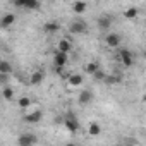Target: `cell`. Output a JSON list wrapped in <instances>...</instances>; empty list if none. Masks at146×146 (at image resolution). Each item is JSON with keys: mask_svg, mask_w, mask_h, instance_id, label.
I'll return each instance as SVG.
<instances>
[{"mask_svg": "<svg viewBox=\"0 0 146 146\" xmlns=\"http://www.w3.org/2000/svg\"><path fill=\"white\" fill-rule=\"evenodd\" d=\"M117 55H119V60L122 62L124 67H131V65L134 64V58H132V52H131V50H127V48H119Z\"/></svg>", "mask_w": 146, "mask_h": 146, "instance_id": "obj_1", "label": "cell"}, {"mask_svg": "<svg viewBox=\"0 0 146 146\" xmlns=\"http://www.w3.org/2000/svg\"><path fill=\"white\" fill-rule=\"evenodd\" d=\"M36 143H38V137H36L35 134H29V132L21 134L19 139H17V144H19V146H33V144H36Z\"/></svg>", "mask_w": 146, "mask_h": 146, "instance_id": "obj_2", "label": "cell"}, {"mask_svg": "<svg viewBox=\"0 0 146 146\" xmlns=\"http://www.w3.org/2000/svg\"><path fill=\"white\" fill-rule=\"evenodd\" d=\"M105 43H107V46H110V48H119V45H120V35H117V33H108V35L105 36Z\"/></svg>", "mask_w": 146, "mask_h": 146, "instance_id": "obj_3", "label": "cell"}, {"mask_svg": "<svg viewBox=\"0 0 146 146\" xmlns=\"http://www.w3.org/2000/svg\"><path fill=\"white\" fill-rule=\"evenodd\" d=\"M67 60H69V57H67L65 53L57 52V53L53 55V64H55V67H57V69H64V67H65V64H67Z\"/></svg>", "mask_w": 146, "mask_h": 146, "instance_id": "obj_4", "label": "cell"}, {"mask_svg": "<svg viewBox=\"0 0 146 146\" xmlns=\"http://www.w3.org/2000/svg\"><path fill=\"white\" fill-rule=\"evenodd\" d=\"M69 31L70 33H84L86 31V23H83V21H72L70 23V26H69Z\"/></svg>", "mask_w": 146, "mask_h": 146, "instance_id": "obj_5", "label": "cell"}, {"mask_svg": "<svg viewBox=\"0 0 146 146\" xmlns=\"http://www.w3.org/2000/svg\"><path fill=\"white\" fill-rule=\"evenodd\" d=\"M14 23H16V16H14V14H4L2 19H0V28L7 29V28H11Z\"/></svg>", "mask_w": 146, "mask_h": 146, "instance_id": "obj_6", "label": "cell"}, {"mask_svg": "<svg viewBox=\"0 0 146 146\" xmlns=\"http://www.w3.org/2000/svg\"><path fill=\"white\" fill-rule=\"evenodd\" d=\"M43 79H45V72H43V70H36V72H33L31 78H29V84L38 86V84L43 83Z\"/></svg>", "mask_w": 146, "mask_h": 146, "instance_id": "obj_7", "label": "cell"}, {"mask_svg": "<svg viewBox=\"0 0 146 146\" xmlns=\"http://www.w3.org/2000/svg\"><path fill=\"white\" fill-rule=\"evenodd\" d=\"M41 119H43L41 110H35V112H31V113H28V115L24 117V120H26V122H29V124H38Z\"/></svg>", "mask_w": 146, "mask_h": 146, "instance_id": "obj_8", "label": "cell"}, {"mask_svg": "<svg viewBox=\"0 0 146 146\" xmlns=\"http://www.w3.org/2000/svg\"><path fill=\"white\" fill-rule=\"evenodd\" d=\"M64 125H65L70 132H76V131L79 129V122H78V119H74V117H67V119L64 120Z\"/></svg>", "mask_w": 146, "mask_h": 146, "instance_id": "obj_9", "label": "cell"}, {"mask_svg": "<svg viewBox=\"0 0 146 146\" xmlns=\"http://www.w3.org/2000/svg\"><path fill=\"white\" fill-rule=\"evenodd\" d=\"M91 100H93V93H91L90 90L81 91V95H79V98H78V102H79L81 105H88V103H91Z\"/></svg>", "mask_w": 146, "mask_h": 146, "instance_id": "obj_10", "label": "cell"}, {"mask_svg": "<svg viewBox=\"0 0 146 146\" xmlns=\"http://www.w3.org/2000/svg\"><path fill=\"white\" fill-rule=\"evenodd\" d=\"M12 72V64L7 60H0V74L2 76H11Z\"/></svg>", "mask_w": 146, "mask_h": 146, "instance_id": "obj_11", "label": "cell"}, {"mask_svg": "<svg viewBox=\"0 0 146 146\" xmlns=\"http://www.w3.org/2000/svg\"><path fill=\"white\" fill-rule=\"evenodd\" d=\"M70 48H72L70 41L64 38V40H60V41H58V50H57V52H60V53H65V55H67V53L70 52Z\"/></svg>", "mask_w": 146, "mask_h": 146, "instance_id": "obj_12", "label": "cell"}, {"mask_svg": "<svg viewBox=\"0 0 146 146\" xmlns=\"http://www.w3.org/2000/svg\"><path fill=\"white\" fill-rule=\"evenodd\" d=\"M110 26H112V19H110V17H107V16H102V17L98 19V28H100L102 31L108 29Z\"/></svg>", "mask_w": 146, "mask_h": 146, "instance_id": "obj_13", "label": "cell"}, {"mask_svg": "<svg viewBox=\"0 0 146 146\" xmlns=\"http://www.w3.org/2000/svg\"><path fill=\"white\" fill-rule=\"evenodd\" d=\"M40 2H36V0H24V5L23 9H28V11H38L40 9Z\"/></svg>", "mask_w": 146, "mask_h": 146, "instance_id": "obj_14", "label": "cell"}, {"mask_svg": "<svg viewBox=\"0 0 146 146\" xmlns=\"http://www.w3.org/2000/svg\"><path fill=\"white\" fill-rule=\"evenodd\" d=\"M67 81L70 86H79V84H83V76L81 74H70Z\"/></svg>", "mask_w": 146, "mask_h": 146, "instance_id": "obj_15", "label": "cell"}, {"mask_svg": "<svg viewBox=\"0 0 146 146\" xmlns=\"http://www.w3.org/2000/svg\"><path fill=\"white\" fill-rule=\"evenodd\" d=\"M43 29H45L46 33H57V31L60 29V24H58V23H46V24L43 26Z\"/></svg>", "mask_w": 146, "mask_h": 146, "instance_id": "obj_16", "label": "cell"}, {"mask_svg": "<svg viewBox=\"0 0 146 146\" xmlns=\"http://www.w3.org/2000/svg\"><path fill=\"white\" fill-rule=\"evenodd\" d=\"M88 132H90L91 136H98V134L102 132L100 124H98V122H91V124H90V127H88Z\"/></svg>", "mask_w": 146, "mask_h": 146, "instance_id": "obj_17", "label": "cell"}, {"mask_svg": "<svg viewBox=\"0 0 146 146\" xmlns=\"http://www.w3.org/2000/svg\"><path fill=\"white\" fill-rule=\"evenodd\" d=\"M86 7H88V5H86L84 2H74V4H72V9H74L76 14H83V12L86 11Z\"/></svg>", "mask_w": 146, "mask_h": 146, "instance_id": "obj_18", "label": "cell"}, {"mask_svg": "<svg viewBox=\"0 0 146 146\" xmlns=\"http://www.w3.org/2000/svg\"><path fill=\"white\" fill-rule=\"evenodd\" d=\"M98 69H100V65H98L96 62H90V64H86V67H84V70L88 72V74H91V76L95 74Z\"/></svg>", "mask_w": 146, "mask_h": 146, "instance_id": "obj_19", "label": "cell"}, {"mask_svg": "<svg viewBox=\"0 0 146 146\" xmlns=\"http://www.w3.org/2000/svg\"><path fill=\"white\" fill-rule=\"evenodd\" d=\"M137 16V9L136 7H129L125 12H124V17H127V19H134Z\"/></svg>", "mask_w": 146, "mask_h": 146, "instance_id": "obj_20", "label": "cell"}, {"mask_svg": "<svg viewBox=\"0 0 146 146\" xmlns=\"http://www.w3.org/2000/svg\"><path fill=\"white\" fill-rule=\"evenodd\" d=\"M2 96H4L5 100H12V98H14V90L9 88V86H5L4 91H2Z\"/></svg>", "mask_w": 146, "mask_h": 146, "instance_id": "obj_21", "label": "cell"}, {"mask_svg": "<svg viewBox=\"0 0 146 146\" xmlns=\"http://www.w3.org/2000/svg\"><path fill=\"white\" fill-rule=\"evenodd\" d=\"M120 81H122V78L117 76V74H115V76H108V78H105V83H107V84H117V83H120Z\"/></svg>", "mask_w": 146, "mask_h": 146, "instance_id": "obj_22", "label": "cell"}, {"mask_svg": "<svg viewBox=\"0 0 146 146\" xmlns=\"http://www.w3.org/2000/svg\"><path fill=\"white\" fill-rule=\"evenodd\" d=\"M17 103H19V107H21V108H28V107L31 105V100H29L28 96H23V98H19V102H17Z\"/></svg>", "mask_w": 146, "mask_h": 146, "instance_id": "obj_23", "label": "cell"}, {"mask_svg": "<svg viewBox=\"0 0 146 146\" xmlns=\"http://www.w3.org/2000/svg\"><path fill=\"white\" fill-rule=\"evenodd\" d=\"M93 78H95L96 81H105V78H107V76H105V72H103L102 69H98L95 74H93Z\"/></svg>", "mask_w": 146, "mask_h": 146, "instance_id": "obj_24", "label": "cell"}, {"mask_svg": "<svg viewBox=\"0 0 146 146\" xmlns=\"http://www.w3.org/2000/svg\"><path fill=\"white\" fill-rule=\"evenodd\" d=\"M14 5H16V7H23V5H24V0H16Z\"/></svg>", "mask_w": 146, "mask_h": 146, "instance_id": "obj_25", "label": "cell"}, {"mask_svg": "<svg viewBox=\"0 0 146 146\" xmlns=\"http://www.w3.org/2000/svg\"><path fill=\"white\" fill-rule=\"evenodd\" d=\"M65 146H76V144H74V143H67Z\"/></svg>", "mask_w": 146, "mask_h": 146, "instance_id": "obj_26", "label": "cell"}]
</instances>
